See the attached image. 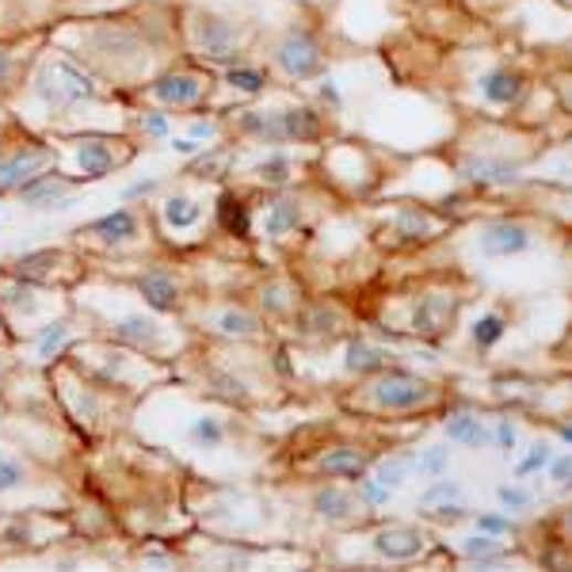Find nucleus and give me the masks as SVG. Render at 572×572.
<instances>
[{"instance_id":"nucleus-1","label":"nucleus","mask_w":572,"mask_h":572,"mask_svg":"<svg viewBox=\"0 0 572 572\" xmlns=\"http://www.w3.org/2000/svg\"><path fill=\"white\" fill-rule=\"evenodd\" d=\"M451 62L458 65L454 96L474 115L519 123V115L527 112V104H531V96L538 92L534 73L527 70L519 57H508L504 50H492V46L462 50Z\"/></svg>"},{"instance_id":"nucleus-2","label":"nucleus","mask_w":572,"mask_h":572,"mask_svg":"<svg viewBox=\"0 0 572 572\" xmlns=\"http://www.w3.org/2000/svg\"><path fill=\"white\" fill-rule=\"evenodd\" d=\"M550 225L538 218H489L474 233V256L489 267L531 259L542 248H550Z\"/></svg>"},{"instance_id":"nucleus-3","label":"nucleus","mask_w":572,"mask_h":572,"mask_svg":"<svg viewBox=\"0 0 572 572\" xmlns=\"http://www.w3.org/2000/svg\"><path fill=\"white\" fill-rule=\"evenodd\" d=\"M241 130L259 141H294V146H317L325 138V115L309 104L252 107L241 115Z\"/></svg>"},{"instance_id":"nucleus-4","label":"nucleus","mask_w":572,"mask_h":572,"mask_svg":"<svg viewBox=\"0 0 572 572\" xmlns=\"http://www.w3.org/2000/svg\"><path fill=\"white\" fill-rule=\"evenodd\" d=\"M267 57H272L275 73L286 81H321L325 70H328V50L321 35H317L314 28H306V23H290V28H283L279 35L272 39V50H267Z\"/></svg>"},{"instance_id":"nucleus-5","label":"nucleus","mask_w":572,"mask_h":572,"mask_svg":"<svg viewBox=\"0 0 572 572\" xmlns=\"http://www.w3.org/2000/svg\"><path fill=\"white\" fill-rule=\"evenodd\" d=\"M149 42L130 28V23H96L84 28V50H73V62H92L96 70H130L146 57Z\"/></svg>"},{"instance_id":"nucleus-6","label":"nucleus","mask_w":572,"mask_h":572,"mask_svg":"<svg viewBox=\"0 0 572 572\" xmlns=\"http://www.w3.org/2000/svg\"><path fill=\"white\" fill-rule=\"evenodd\" d=\"M191 46L195 54H203L206 62L214 65H233V62H245V46H248V31L241 20L222 12H191Z\"/></svg>"},{"instance_id":"nucleus-7","label":"nucleus","mask_w":572,"mask_h":572,"mask_svg":"<svg viewBox=\"0 0 572 572\" xmlns=\"http://www.w3.org/2000/svg\"><path fill=\"white\" fill-rule=\"evenodd\" d=\"M370 405L382 412H416L427 409L439 401V385L427 382L420 374H409V370H390L385 367L382 374L370 382Z\"/></svg>"},{"instance_id":"nucleus-8","label":"nucleus","mask_w":572,"mask_h":572,"mask_svg":"<svg viewBox=\"0 0 572 572\" xmlns=\"http://www.w3.org/2000/svg\"><path fill=\"white\" fill-rule=\"evenodd\" d=\"M206 88H210V81L203 73L172 70V73H165V77H157L146 92L153 104H165V107H199L206 99Z\"/></svg>"},{"instance_id":"nucleus-9","label":"nucleus","mask_w":572,"mask_h":572,"mask_svg":"<svg viewBox=\"0 0 572 572\" xmlns=\"http://www.w3.org/2000/svg\"><path fill=\"white\" fill-rule=\"evenodd\" d=\"M466 485H458L454 477H435V485L420 496V511L432 519H443V523H458V519L469 516L466 508Z\"/></svg>"},{"instance_id":"nucleus-10","label":"nucleus","mask_w":572,"mask_h":572,"mask_svg":"<svg viewBox=\"0 0 572 572\" xmlns=\"http://www.w3.org/2000/svg\"><path fill=\"white\" fill-rule=\"evenodd\" d=\"M46 165H50V149L46 146H28V149H20V153L0 157V191L23 188L28 180L42 176V168Z\"/></svg>"},{"instance_id":"nucleus-11","label":"nucleus","mask_w":572,"mask_h":572,"mask_svg":"<svg viewBox=\"0 0 572 572\" xmlns=\"http://www.w3.org/2000/svg\"><path fill=\"white\" fill-rule=\"evenodd\" d=\"M374 550L390 561H416L420 553L427 550V534L420 527L398 523V527H385V531L374 534Z\"/></svg>"},{"instance_id":"nucleus-12","label":"nucleus","mask_w":572,"mask_h":572,"mask_svg":"<svg viewBox=\"0 0 572 572\" xmlns=\"http://www.w3.org/2000/svg\"><path fill=\"white\" fill-rule=\"evenodd\" d=\"M447 435L466 451L492 447V424H485L477 412H454V416L447 420Z\"/></svg>"},{"instance_id":"nucleus-13","label":"nucleus","mask_w":572,"mask_h":572,"mask_svg":"<svg viewBox=\"0 0 572 572\" xmlns=\"http://www.w3.org/2000/svg\"><path fill=\"white\" fill-rule=\"evenodd\" d=\"M309 504H314V511L321 519H328V523H351V519L359 516V500L348 489H336V485L317 489L309 496Z\"/></svg>"},{"instance_id":"nucleus-14","label":"nucleus","mask_w":572,"mask_h":572,"mask_svg":"<svg viewBox=\"0 0 572 572\" xmlns=\"http://www.w3.org/2000/svg\"><path fill=\"white\" fill-rule=\"evenodd\" d=\"M317 469H321L325 477H343V481H363L367 469H370V462H367L359 451L332 447L321 462H317Z\"/></svg>"},{"instance_id":"nucleus-15","label":"nucleus","mask_w":572,"mask_h":572,"mask_svg":"<svg viewBox=\"0 0 572 572\" xmlns=\"http://www.w3.org/2000/svg\"><path fill=\"white\" fill-rule=\"evenodd\" d=\"M222 84L237 92V96H264L267 84H272V73L259 70V65H248V62H233V65H225Z\"/></svg>"},{"instance_id":"nucleus-16","label":"nucleus","mask_w":572,"mask_h":572,"mask_svg":"<svg viewBox=\"0 0 572 572\" xmlns=\"http://www.w3.org/2000/svg\"><path fill=\"white\" fill-rule=\"evenodd\" d=\"M508 328H511V321L504 317V309L489 306L481 317H477L474 325H469V340H474L477 351H492L496 343H500L504 336H508Z\"/></svg>"},{"instance_id":"nucleus-17","label":"nucleus","mask_w":572,"mask_h":572,"mask_svg":"<svg viewBox=\"0 0 572 572\" xmlns=\"http://www.w3.org/2000/svg\"><path fill=\"white\" fill-rule=\"evenodd\" d=\"M77 165H81V172H84V176H92V180H99V176L115 172V165H119V157H115V149L107 146V141L88 138V141H81V149H77Z\"/></svg>"},{"instance_id":"nucleus-18","label":"nucleus","mask_w":572,"mask_h":572,"mask_svg":"<svg viewBox=\"0 0 572 572\" xmlns=\"http://www.w3.org/2000/svg\"><path fill=\"white\" fill-rule=\"evenodd\" d=\"M20 191L28 195L31 206H70V203H65V199H70V183H65V180H54L50 172L35 176V180H28Z\"/></svg>"},{"instance_id":"nucleus-19","label":"nucleus","mask_w":572,"mask_h":572,"mask_svg":"<svg viewBox=\"0 0 572 572\" xmlns=\"http://www.w3.org/2000/svg\"><path fill=\"white\" fill-rule=\"evenodd\" d=\"M138 290L146 294V301L153 309H176V301H180V286L165 272H146L138 279Z\"/></svg>"},{"instance_id":"nucleus-20","label":"nucleus","mask_w":572,"mask_h":572,"mask_svg":"<svg viewBox=\"0 0 572 572\" xmlns=\"http://www.w3.org/2000/svg\"><path fill=\"white\" fill-rule=\"evenodd\" d=\"M88 233H96V237L107 241V245H119V241H130L134 233H138V218H134L130 210H115V214L92 222Z\"/></svg>"},{"instance_id":"nucleus-21","label":"nucleus","mask_w":572,"mask_h":572,"mask_svg":"<svg viewBox=\"0 0 572 572\" xmlns=\"http://www.w3.org/2000/svg\"><path fill=\"white\" fill-rule=\"evenodd\" d=\"M458 550H462V558L489 565V561H500L504 553H508V542H504V538H496V534L485 538V531H481V534H466V538H462Z\"/></svg>"},{"instance_id":"nucleus-22","label":"nucleus","mask_w":572,"mask_h":572,"mask_svg":"<svg viewBox=\"0 0 572 572\" xmlns=\"http://www.w3.org/2000/svg\"><path fill=\"white\" fill-rule=\"evenodd\" d=\"M115 336L123 343H134V348H149L157 340V325L146 321V317H126V321L115 325Z\"/></svg>"},{"instance_id":"nucleus-23","label":"nucleus","mask_w":572,"mask_h":572,"mask_svg":"<svg viewBox=\"0 0 572 572\" xmlns=\"http://www.w3.org/2000/svg\"><path fill=\"white\" fill-rule=\"evenodd\" d=\"M203 218V206L199 203H191V199H180V195H172L165 203V222L172 225V230H191V225Z\"/></svg>"},{"instance_id":"nucleus-24","label":"nucleus","mask_w":572,"mask_h":572,"mask_svg":"<svg viewBox=\"0 0 572 572\" xmlns=\"http://www.w3.org/2000/svg\"><path fill=\"white\" fill-rule=\"evenodd\" d=\"M188 435H191L195 447H222L225 443V424L218 416H199L195 424L188 427Z\"/></svg>"},{"instance_id":"nucleus-25","label":"nucleus","mask_w":572,"mask_h":572,"mask_svg":"<svg viewBox=\"0 0 572 572\" xmlns=\"http://www.w3.org/2000/svg\"><path fill=\"white\" fill-rule=\"evenodd\" d=\"M57 264H65L62 252H54V248H46V252H31V256H23V259H20V275L31 283V279H42V275H50Z\"/></svg>"},{"instance_id":"nucleus-26","label":"nucleus","mask_w":572,"mask_h":572,"mask_svg":"<svg viewBox=\"0 0 572 572\" xmlns=\"http://www.w3.org/2000/svg\"><path fill=\"white\" fill-rule=\"evenodd\" d=\"M348 367L351 370H385L390 367V356H385L382 348H370V343H351Z\"/></svg>"},{"instance_id":"nucleus-27","label":"nucleus","mask_w":572,"mask_h":572,"mask_svg":"<svg viewBox=\"0 0 572 572\" xmlns=\"http://www.w3.org/2000/svg\"><path fill=\"white\" fill-rule=\"evenodd\" d=\"M409 469H412V454H401V458H385L374 477L382 489H398V485L409 481Z\"/></svg>"},{"instance_id":"nucleus-28","label":"nucleus","mask_w":572,"mask_h":572,"mask_svg":"<svg viewBox=\"0 0 572 572\" xmlns=\"http://www.w3.org/2000/svg\"><path fill=\"white\" fill-rule=\"evenodd\" d=\"M298 225V203L294 199H279V203L272 206V218H267V233L272 237H283L286 230H294Z\"/></svg>"},{"instance_id":"nucleus-29","label":"nucleus","mask_w":572,"mask_h":572,"mask_svg":"<svg viewBox=\"0 0 572 572\" xmlns=\"http://www.w3.org/2000/svg\"><path fill=\"white\" fill-rule=\"evenodd\" d=\"M545 88H550V96L558 99L561 112L572 115V65L569 70H553L550 77H545Z\"/></svg>"},{"instance_id":"nucleus-30","label":"nucleus","mask_w":572,"mask_h":572,"mask_svg":"<svg viewBox=\"0 0 572 572\" xmlns=\"http://www.w3.org/2000/svg\"><path fill=\"white\" fill-rule=\"evenodd\" d=\"M256 176L264 183H286V180H290V157H286V153L264 157V161L256 165Z\"/></svg>"},{"instance_id":"nucleus-31","label":"nucleus","mask_w":572,"mask_h":572,"mask_svg":"<svg viewBox=\"0 0 572 572\" xmlns=\"http://www.w3.org/2000/svg\"><path fill=\"white\" fill-rule=\"evenodd\" d=\"M28 485V469L12 458V454H0V492H12Z\"/></svg>"},{"instance_id":"nucleus-32","label":"nucleus","mask_w":572,"mask_h":572,"mask_svg":"<svg viewBox=\"0 0 572 572\" xmlns=\"http://www.w3.org/2000/svg\"><path fill=\"white\" fill-rule=\"evenodd\" d=\"M451 466V447H427L424 458H420V474L424 477H443Z\"/></svg>"},{"instance_id":"nucleus-33","label":"nucleus","mask_w":572,"mask_h":572,"mask_svg":"<svg viewBox=\"0 0 572 572\" xmlns=\"http://www.w3.org/2000/svg\"><path fill=\"white\" fill-rule=\"evenodd\" d=\"M218 328L230 332V336H256L259 332L256 317H248V314H218Z\"/></svg>"},{"instance_id":"nucleus-34","label":"nucleus","mask_w":572,"mask_h":572,"mask_svg":"<svg viewBox=\"0 0 572 572\" xmlns=\"http://www.w3.org/2000/svg\"><path fill=\"white\" fill-rule=\"evenodd\" d=\"M545 481L558 485V489H572V454L545 462Z\"/></svg>"},{"instance_id":"nucleus-35","label":"nucleus","mask_w":572,"mask_h":572,"mask_svg":"<svg viewBox=\"0 0 572 572\" xmlns=\"http://www.w3.org/2000/svg\"><path fill=\"white\" fill-rule=\"evenodd\" d=\"M492 447L504 451V454H511L519 447V424L516 420H500V424L492 427Z\"/></svg>"},{"instance_id":"nucleus-36","label":"nucleus","mask_w":572,"mask_h":572,"mask_svg":"<svg viewBox=\"0 0 572 572\" xmlns=\"http://www.w3.org/2000/svg\"><path fill=\"white\" fill-rule=\"evenodd\" d=\"M222 222H225V230H230V233H245L248 230L245 206H237V199H233V195L222 199Z\"/></svg>"},{"instance_id":"nucleus-37","label":"nucleus","mask_w":572,"mask_h":572,"mask_svg":"<svg viewBox=\"0 0 572 572\" xmlns=\"http://www.w3.org/2000/svg\"><path fill=\"white\" fill-rule=\"evenodd\" d=\"M214 390L222 393V398H233V401H245L248 398L245 382H241V378H233V374H225V370H214Z\"/></svg>"},{"instance_id":"nucleus-38","label":"nucleus","mask_w":572,"mask_h":572,"mask_svg":"<svg viewBox=\"0 0 572 572\" xmlns=\"http://www.w3.org/2000/svg\"><path fill=\"white\" fill-rule=\"evenodd\" d=\"M496 496H500V504H504L508 511H527V508L534 504V496L527 492V489H516V485H504V489L496 492Z\"/></svg>"},{"instance_id":"nucleus-39","label":"nucleus","mask_w":572,"mask_h":572,"mask_svg":"<svg viewBox=\"0 0 572 572\" xmlns=\"http://www.w3.org/2000/svg\"><path fill=\"white\" fill-rule=\"evenodd\" d=\"M550 458H553V454H550V443H534L531 458H527L523 466H516V477H527V474H531V469H542Z\"/></svg>"},{"instance_id":"nucleus-40","label":"nucleus","mask_w":572,"mask_h":572,"mask_svg":"<svg viewBox=\"0 0 572 572\" xmlns=\"http://www.w3.org/2000/svg\"><path fill=\"white\" fill-rule=\"evenodd\" d=\"M20 77V62H15V54L8 46H0V84H12Z\"/></svg>"},{"instance_id":"nucleus-41","label":"nucleus","mask_w":572,"mask_h":572,"mask_svg":"<svg viewBox=\"0 0 572 572\" xmlns=\"http://www.w3.org/2000/svg\"><path fill=\"white\" fill-rule=\"evenodd\" d=\"M65 336H70V328L65 325H50L46 332H42V340H39V348H42V356H50V351L57 348V343L65 340Z\"/></svg>"},{"instance_id":"nucleus-42","label":"nucleus","mask_w":572,"mask_h":572,"mask_svg":"<svg viewBox=\"0 0 572 572\" xmlns=\"http://www.w3.org/2000/svg\"><path fill=\"white\" fill-rule=\"evenodd\" d=\"M477 527H481L485 534H496V538L511 534V523L508 519H500V516H477Z\"/></svg>"},{"instance_id":"nucleus-43","label":"nucleus","mask_w":572,"mask_h":572,"mask_svg":"<svg viewBox=\"0 0 572 572\" xmlns=\"http://www.w3.org/2000/svg\"><path fill=\"white\" fill-rule=\"evenodd\" d=\"M141 123H146V130L153 134V138H165V134H168V119H165V115H146Z\"/></svg>"},{"instance_id":"nucleus-44","label":"nucleus","mask_w":572,"mask_h":572,"mask_svg":"<svg viewBox=\"0 0 572 572\" xmlns=\"http://www.w3.org/2000/svg\"><path fill=\"white\" fill-rule=\"evenodd\" d=\"M149 191H157V180H141V183H130V188L123 191V199H138V195H149Z\"/></svg>"},{"instance_id":"nucleus-45","label":"nucleus","mask_w":572,"mask_h":572,"mask_svg":"<svg viewBox=\"0 0 572 572\" xmlns=\"http://www.w3.org/2000/svg\"><path fill=\"white\" fill-rule=\"evenodd\" d=\"M172 149H176V153H183V157H195L199 153V141L180 138V141H172Z\"/></svg>"},{"instance_id":"nucleus-46","label":"nucleus","mask_w":572,"mask_h":572,"mask_svg":"<svg viewBox=\"0 0 572 572\" xmlns=\"http://www.w3.org/2000/svg\"><path fill=\"white\" fill-rule=\"evenodd\" d=\"M401 4H412V8H443L451 0H401Z\"/></svg>"},{"instance_id":"nucleus-47","label":"nucleus","mask_w":572,"mask_h":572,"mask_svg":"<svg viewBox=\"0 0 572 572\" xmlns=\"http://www.w3.org/2000/svg\"><path fill=\"white\" fill-rule=\"evenodd\" d=\"M210 134H214V126H210V123H195V126H191V138H210Z\"/></svg>"},{"instance_id":"nucleus-48","label":"nucleus","mask_w":572,"mask_h":572,"mask_svg":"<svg viewBox=\"0 0 572 572\" xmlns=\"http://www.w3.org/2000/svg\"><path fill=\"white\" fill-rule=\"evenodd\" d=\"M561 527H565V538L572 542V508L565 511V516H561Z\"/></svg>"},{"instance_id":"nucleus-49","label":"nucleus","mask_w":572,"mask_h":572,"mask_svg":"<svg viewBox=\"0 0 572 572\" xmlns=\"http://www.w3.org/2000/svg\"><path fill=\"white\" fill-rule=\"evenodd\" d=\"M558 4H561V8H565V12L572 15V0H558Z\"/></svg>"}]
</instances>
